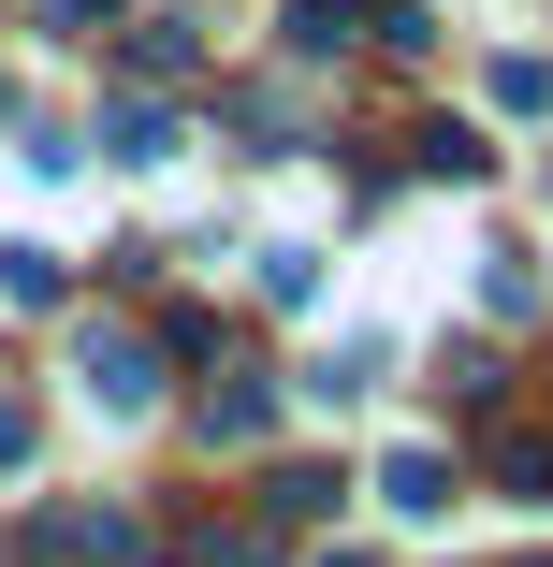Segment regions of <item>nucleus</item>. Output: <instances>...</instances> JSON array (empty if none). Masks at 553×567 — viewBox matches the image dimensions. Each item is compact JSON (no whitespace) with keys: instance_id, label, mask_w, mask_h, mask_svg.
<instances>
[{"instance_id":"nucleus-3","label":"nucleus","mask_w":553,"mask_h":567,"mask_svg":"<svg viewBox=\"0 0 553 567\" xmlns=\"http://www.w3.org/2000/svg\"><path fill=\"white\" fill-rule=\"evenodd\" d=\"M379 509L393 524H437V509H452V466H437V451H393V466H379Z\"/></svg>"},{"instance_id":"nucleus-4","label":"nucleus","mask_w":553,"mask_h":567,"mask_svg":"<svg viewBox=\"0 0 553 567\" xmlns=\"http://www.w3.org/2000/svg\"><path fill=\"white\" fill-rule=\"evenodd\" d=\"M495 495H539L553 509V436H495Z\"/></svg>"},{"instance_id":"nucleus-1","label":"nucleus","mask_w":553,"mask_h":567,"mask_svg":"<svg viewBox=\"0 0 553 567\" xmlns=\"http://www.w3.org/2000/svg\"><path fill=\"white\" fill-rule=\"evenodd\" d=\"M146 393H161V364H146V334H88V408H117V422H132Z\"/></svg>"},{"instance_id":"nucleus-2","label":"nucleus","mask_w":553,"mask_h":567,"mask_svg":"<svg viewBox=\"0 0 553 567\" xmlns=\"http://www.w3.org/2000/svg\"><path fill=\"white\" fill-rule=\"evenodd\" d=\"M102 146H117L132 175H161V161H175L190 132H175V102H117V117H102Z\"/></svg>"},{"instance_id":"nucleus-5","label":"nucleus","mask_w":553,"mask_h":567,"mask_svg":"<svg viewBox=\"0 0 553 567\" xmlns=\"http://www.w3.org/2000/svg\"><path fill=\"white\" fill-rule=\"evenodd\" d=\"M263 291L277 306H320V248H263Z\"/></svg>"}]
</instances>
